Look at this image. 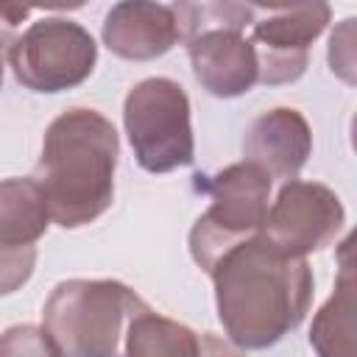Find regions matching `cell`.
I'll list each match as a JSON object with an SVG mask.
<instances>
[{"instance_id": "cell-17", "label": "cell", "mask_w": 357, "mask_h": 357, "mask_svg": "<svg viewBox=\"0 0 357 357\" xmlns=\"http://www.w3.org/2000/svg\"><path fill=\"white\" fill-rule=\"evenodd\" d=\"M329 67L346 84H354V17H346L329 36Z\"/></svg>"}, {"instance_id": "cell-11", "label": "cell", "mask_w": 357, "mask_h": 357, "mask_svg": "<svg viewBox=\"0 0 357 357\" xmlns=\"http://www.w3.org/2000/svg\"><path fill=\"white\" fill-rule=\"evenodd\" d=\"M103 45L128 61H151L165 56L178 42L173 6L128 0L109 8L103 20Z\"/></svg>"}, {"instance_id": "cell-8", "label": "cell", "mask_w": 357, "mask_h": 357, "mask_svg": "<svg viewBox=\"0 0 357 357\" xmlns=\"http://www.w3.org/2000/svg\"><path fill=\"white\" fill-rule=\"evenodd\" d=\"M346 223V209L335 190L321 181L290 178L268 206L259 237L287 257H301L335 243Z\"/></svg>"}, {"instance_id": "cell-4", "label": "cell", "mask_w": 357, "mask_h": 357, "mask_svg": "<svg viewBox=\"0 0 357 357\" xmlns=\"http://www.w3.org/2000/svg\"><path fill=\"white\" fill-rule=\"evenodd\" d=\"M273 178L251 162H234L209 176L206 212L190 229V254L204 273H212L218 259L240 243L259 234L271 206Z\"/></svg>"}, {"instance_id": "cell-13", "label": "cell", "mask_w": 357, "mask_h": 357, "mask_svg": "<svg viewBox=\"0 0 357 357\" xmlns=\"http://www.w3.org/2000/svg\"><path fill=\"white\" fill-rule=\"evenodd\" d=\"M50 209L33 178L0 181V240L11 245H33L50 226Z\"/></svg>"}, {"instance_id": "cell-18", "label": "cell", "mask_w": 357, "mask_h": 357, "mask_svg": "<svg viewBox=\"0 0 357 357\" xmlns=\"http://www.w3.org/2000/svg\"><path fill=\"white\" fill-rule=\"evenodd\" d=\"M31 14V8L25 6H0V56L3 50L8 53V47L17 39V25Z\"/></svg>"}, {"instance_id": "cell-15", "label": "cell", "mask_w": 357, "mask_h": 357, "mask_svg": "<svg viewBox=\"0 0 357 357\" xmlns=\"http://www.w3.org/2000/svg\"><path fill=\"white\" fill-rule=\"evenodd\" d=\"M0 357H64V351L42 326L17 324L0 332Z\"/></svg>"}, {"instance_id": "cell-14", "label": "cell", "mask_w": 357, "mask_h": 357, "mask_svg": "<svg viewBox=\"0 0 357 357\" xmlns=\"http://www.w3.org/2000/svg\"><path fill=\"white\" fill-rule=\"evenodd\" d=\"M201 335L190 326L153 312L151 307L139 312L126 332L123 357H198Z\"/></svg>"}, {"instance_id": "cell-9", "label": "cell", "mask_w": 357, "mask_h": 357, "mask_svg": "<svg viewBox=\"0 0 357 357\" xmlns=\"http://www.w3.org/2000/svg\"><path fill=\"white\" fill-rule=\"evenodd\" d=\"M184 45L195 81L215 98H240L259 81L257 50L237 28H206Z\"/></svg>"}, {"instance_id": "cell-12", "label": "cell", "mask_w": 357, "mask_h": 357, "mask_svg": "<svg viewBox=\"0 0 357 357\" xmlns=\"http://www.w3.org/2000/svg\"><path fill=\"white\" fill-rule=\"evenodd\" d=\"M351 237L340 245V271L335 293L315 312L310 326V346L318 357H357L354 346V268L349 259Z\"/></svg>"}, {"instance_id": "cell-16", "label": "cell", "mask_w": 357, "mask_h": 357, "mask_svg": "<svg viewBox=\"0 0 357 357\" xmlns=\"http://www.w3.org/2000/svg\"><path fill=\"white\" fill-rule=\"evenodd\" d=\"M36 268V245H11L0 240V296L17 293Z\"/></svg>"}, {"instance_id": "cell-5", "label": "cell", "mask_w": 357, "mask_h": 357, "mask_svg": "<svg viewBox=\"0 0 357 357\" xmlns=\"http://www.w3.org/2000/svg\"><path fill=\"white\" fill-rule=\"evenodd\" d=\"M123 126L148 173H170L195 159V137L190 123V98L173 78L153 75L134 84L123 100Z\"/></svg>"}, {"instance_id": "cell-2", "label": "cell", "mask_w": 357, "mask_h": 357, "mask_svg": "<svg viewBox=\"0 0 357 357\" xmlns=\"http://www.w3.org/2000/svg\"><path fill=\"white\" fill-rule=\"evenodd\" d=\"M117 153V131L95 109H67L47 126L33 181L45 192L53 223L78 229L112 206Z\"/></svg>"}, {"instance_id": "cell-3", "label": "cell", "mask_w": 357, "mask_h": 357, "mask_svg": "<svg viewBox=\"0 0 357 357\" xmlns=\"http://www.w3.org/2000/svg\"><path fill=\"white\" fill-rule=\"evenodd\" d=\"M148 310L128 284L114 279H67L42 307V329L64 357H123L128 324Z\"/></svg>"}, {"instance_id": "cell-10", "label": "cell", "mask_w": 357, "mask_h": 357, "mask_svg": "<svg viewBox=\"0 0 357 357\" xmlns=\"http://www.w3.org/2000/svg\"><path fill=\"white\" fill-rule=\"evenodd\" d=\"M312 153V131L301 112L276 106L254 117L243 134V159L271 178H296Z\"/></svg>"}, {"instance_id": "cell-6", "label": "cell", "mask_w": 357, "mask_h": 357, "mask_svg": "<svg viewBox=\"0 0 357 357\" xmlns=\"http://www.w3.org/2000/svg\"><path fill=\"white\" fill-rule=\"evenodd\" d=\"M8 64L31 92H64L84 84L98 64L92 33L67 17H45L31 22L8 47Z\"/></svg>"}, {"instance_id": "cell-19", "label": "cell", "mask_w": 357, "mask_h": 357, "mask_svg": "<svg viewBox=\"0 0 357 357\" xmlns=\"http://www.w3.org/2000/svg\"><path fill=\"white\" fill-rule=\"evenodd\" d=\"M198 357H243V351L237 346H231L229 340H220L212 332L201 335V354Z\"/></svg>"}, {"instance_id": "cell-1", "label": "cell", "mask_w": 357, "mask_h": 357, "mask_svg": "<svg viewBox=\"0 0 357 357\" xmlns=\"http://www.w3.org/2000/svg\"><path fill=\"white\" fill-rule=\"evenodd\" d=\"M215 304L231 346L262 351L290 335L312 301V268L287 257L265 237H251L212 268Z\"/></svg>"}, {"instance_id": "cell-20", "label": "cell", "mask_w": 357, "mask_h": 357, "mask_svg": "<svg viewBox=\"0 0 357 357\" xmlns=\"http://www.w3.org/2000/svg\"><path fill=\"white\" fill-rule=\"evenodd\" d=\"M0 89H3V56H0Z\"/></svg>"}, {"instance_id": "cell-7", "label": "cell", "mask_w": 357, "mask_h": 357, "mask_svg": "<svg viewBox=\"0 0 357 357\" xmlns=\"http://www.w3.org/2000/svg\"><path fill=\"white\" fill-rule=\"evenodd\" d=\"M251 45L257 50L259 84L276 86L298 81L310 61V45L332 20L326 3L251 6Z\"/></svg>"}]
</instances>
